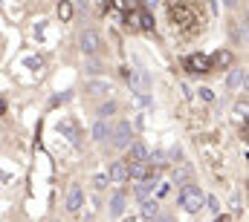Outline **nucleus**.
I'll list each match as a JSON object with an SVG mask.
<instances>
[{
  "label": "nucleus",
  "mask_w": 249,
  "mask_h": 222,
  "mask_svg": "<svg viewBox=\"0 0 249 222\" xmlns=\"http://www.w3.org/2000/svg\"><path fill=\"white\" fill-rule=\"evenodd\" d=\"M188 66H197V72H206V58H203V55L188 58Z\"/></svg>",
  "instance_id": "dca6fc26"
},
{
  "label": "nucleus",
  "mask_w": 249,
  "mask_h": 222,
  "mask_svg": "<svg viewBox=\"0 0 249 222\" xmlns=\"http://www.w3.org/2000/svg\"><path fill=\"white\" fill-rule=\"evenodd\" d=\"M105 185H110V179H107V173H105V176H96V188H105Z\"/></svg>",
  "instance_id": "6ab92c4d"
},
{
  "label": "nucleus",
  "mask_w": 249,
  "mask_h": 222,
  "mask_svg": "<svg viewBox=\"0 0 249 222\" xmlns=\"http://www.w3.org/2000/svg\"><path fill=\"white\" fill-rule=\"evenodd\" d=\"M81 205H84V190H81V185H72L70 196H67V214H78Z\"/></svg>",
  "instance_id": "20e7f679"
},
{
  "label": "nucleus",
  "mask_w": 249,
  "mask_h": 222,
  "mask_svg": "<svg viewBox=\"0 0 249 222\" xmlns=\"http://www.w3.org/2000/svg\"><path fill=\"white\" fill-rule=\"evenodd\" d=\"M212 63L226 66V63H232V55H229V52H214V55H212Z\"/></svg>",
  "instance_id": "4468645a"
},
{
  "label": "nucleus",
  "mask_w": 249,
  "mask_h": 222,
  "mask_svg": "<svg viewBox=\"0 0 249 222\" xmlns=\"http://www.w3.org/2000/svg\"><path fill=\"white\" fill-rule=\"evenodd\" d=\"M93 139H96V142L110 139V127L105 124V118H99V121H96V127H93Z\"/></svg>",
  "instance_id": "9b49d317"
},
{
  "label": "nucleus",
  "mask_w": 249,
  "mask_h": 222,
  "mask_svg": "<svg viewBox=\"0 0 249 222\" xmlns=\"http://www.w3.org/2000/svg\"><path fill=\"white\" fill-rule=\"evenodd\" d=\"M160 214V202L157 199H142V217L145 220H154Z\"/></svg>",
  "instance_id": "9d476101"
},
{
  "label": "nucleus",
  "mask_w": 249,
  "mask_h": 222,
  "mask_svg": "<svg viewBox=\"0 0 249 222\" xmlns=\"http://www.w3.org/2000/svg\"><path fill=\"white\" fill-rule=\"evenodd\" d=\"M223 3H226V6H238V0H223Z\"/></svg>",
  "instance_id": "393cba45"
},
{
  "label": "nucleus",
  "mask_w": 249,
  "mask_h": 222,
  "mask_svg": "<svg viewBox=\"0 0 249 222\" xmlns=\"http://www.w3.org/2000/svg\"><path fill=\"white\" fill-rule=\"evenodd\" d=\"M107 179L110 182H124L127 179V162H113L107 170Z\"/></svg>",
  "instance_id": "423d86ee"
},
{
  "label": "nucleus",
  "mask_w": 249,
  "mask_h": 222,
  "mask_svg": "<svg viewBox=\"0 0 249 222\" xmlns=\"http://www.w3.org/2000/svg\"><path fill=\"white\" fill-rule=\"evenodd\" d=\"M186 179V167H180V170H174V182H183Z\"/></svg>",
  "instance_id": "412c9836"
},
{
  "label": "nucleus",
  "mask_w": 249,
  "mask_h": 222,
  "mask_svg": "<svg viewBox=\"0 0 249 222\" xmlns=\"http://www.w3.org/2000/svg\"><path fill=\"white\" fill-rule=\"evenodd\" d=\"M206 205V196H203V190L197 188V185H183V190H180V208H186L188 214H197L200 208Z\"/></svg>",
  "instance_id": "f257e3e1"
},
{
  "label": "nucleus",
  "mask_w": 249,
  "mask_h": 222,
  "mask_svg": "<svg viewBox=\"0 0 249 222\" xmlns=\"http://www.w3.org/2000/svg\"><path fill=\"white\" fill-rule=\"evenodd\" d=\"M87 72H102V63H99V61H90V63H87Z\"/></svg>",
  "instance_id": "a211bd4d"
},
{
  "label": "nucleus",
  "mask_w": 249,
  "mask_h": 222,
  "mask_svg": "<svg viewBox=\"0 0 249 222\" xmlns=\"http://www.w3.org/2000/svg\"><path fill=\"white\" fill-rule=\"evenodd\" d=\"M241 84L247 87V72H244V69H232L229 78H226V87H229V90H238Z\"/></svg>",
  "instance_id": "0eeeda50"
},
{
  "label": "nucleus",
  "mask_w": 249,
  "mask_h": 222,
  "mask_svg": "<svg viewBox=\"0 0 249 222\" xmlns=\"http://www.w3.org/2000/svg\"><path fill=\"white\" fill-rule=\"evenodd\" d=\"M127 176L136 179V182L145 179V176H148V162H130V165H127Z\"/></svg>",
  "instance_id": "6e6552de"
},
{
  "label": "nucleus",
  "mask_w": 249,
  "mask_h": 222,
  "mask_svg": "<svg viewBox=\"0 0 249 222\" xmlns=\"http://www.w3.org/2000/svg\"><path fill=\"white\" fill-rule=\"evenodd\" d=\"M220 222H232V220H229V217H223V220H220Z\"/></svg>",
  "instance_id": "a878e982"
},
{
  "label": "nucleus",
  "mask_w": 249,
  "mask_h": 222,
  "mask_svg": "<svg viewBox=\"0 0 249 222\" xmlns=\"http://www.w3.org/2000/svg\"><path fill=\"white\" fill-rule=\"evenodd\" d=\"M58 130H61L72 144H78V130H75V124H72V121H61V124H58Z\"/></svg>",
  "instance_id": "f8f14e48"
},
{
  "label": "nucleus",
  "mask_w": 249,
  "mask_h": 222,
  "mask_svg": "<svg viewBox=\"0 0 249 222\" xmlns=\"http://www.w3.org/2000/svg\"><path fill=\"white\" fill-rule=\"evenodd\" d=\"M124 205H127L124 193H113V199H110V217H124Z\"/></svg>",
  "instance_id": "1a4fd4ad"
},
{
  "label": "nucleus",
  "mask_w": 249,
  "mask_h": 222,
  "mask_svg": "<svg viewBox=\"0 0 249 222\" xmlns=\"http://www.w3.org/2000/svg\"><path fill=\"white\" fill-rule=\"evenodd\" d=\"M110 112H116V104H113V101H107V104H102V107H99V115H102V118H107Z\"/></svg>",
  "instance_id": "f3484780"
},
{
  "label": "nucleus",
  "mask_w": 249,
  "mask_h": 222,
  "mask_svg": "<svg viewBox=\"0 0 249 222\" xmlns=\"http://www.w3.org/2000/svg\"><path fill=\"white\" fill-rule=\"evenodd\" d=\"M130 156H133V162H148V150H145V144L130 142Z\"/></svg>",
  "instance_id": "ddd939ff"
},
{
  "label": "nucleus",
  "mask_w": 249,
  "mask_h": 222,
  "mask_svg": "<svg viewBox=\"0 0 249 222\" xmlns=\"http://www.w3.org/2000/svg\"><path fill=\"white\" fill-rule=\"evenodd\" d=\"M200 95H203V98H206V101H212V98H214V93H212V90H206V87H203V90H200Z\"/></svg>",
  "instance_id": "4be33fe9"
},
{
  "label": "nucleus",
  "mask_w": 249,
  "mask_h": 222,
  "mask_svg": "<svg viewBox=\"0 0 249 222\" xmlns=\"http://www.w3.org/2000/svg\"><path fill=\"white\" fill-rule=\"evenodd\" d=\"M110 139H113V147H119V150L130 147V142H133V130H130V124H127V121H119V124L110 130Z\"/></svg>",
  "instance_id": "f03ea898"
},
{
  "label": "nucleus",
  "mask_w": 249,
  "mask_h": 222,
  "mask_svg": "<svg viewBox=\"0 0 249 222\" xmlns=\"http://www.w3.org/2000/svg\"><path fill=\"white\" fill-rule=\"evenodd\" d=\"M78 47H81V52H84V55H96V52L102 49V35H99V32H93V29H87V32H81Z\"/></svg>",
  "instance_id": "7ed1b4c3"
},
{
  "label": "nucleus",
  "mask_w": 249,
  "mask_h": 222,
  "mask_svg": "<svg viewBox=\"0 0 249 222\" xmlns=\"http://www.w3.org/2000/svg\"><path fill=\"white\" fill-rule=\"evenodd\" d=\"M58 17H61V20H70V17H72V6H70L67 0L58 6Z\"/></svg>",
  "instance_id": "2eb2a0df"
},
{
  "label": "nucleus",
  "mask_w": 249,
  "mask_h": 222,
  "mask_svg": "<svg viewBox=\"0 0 249 222\" xmlns=\"http://www.w3.org/2000/svg\"><path fill=\"white\" fill-rule=\"evenodd\" d=\"M142 26L151 29V26H154V17H151V15H142Z\"/></svg>",
  "instance_id": "aec40b11"
},
{
  "label": "nucleus",
  "mask_w": 249,
  "mask_h": 222,
  "mask_svg": "<svg viewBox=\"0 0 249 222\" xmlns=\"http://www.w3.org/2000/svg\"><path fill=\"white\" fill-rule=\"evenodd\" d=\"M145 6H148V9H154V6H157V0H145Z\"/></svg>",
  "instance_id": "b1692460"
},
{
  "label": "nucleus",
  "mask_w": 249,
  "mask_h": 222,
  "mask_svg": "<svg viewBox=\"0 0 249 222\" xmlns=\"http://www.w3.org/2000/svg\"><path fill=\"white\" fill-rule=\"evenodd\" d=\"M151 222H174V220H171V217H165V214H157Z\"/></svg>",
  "instance_id": "5701e85b"
},
{
  "label": "nucleus",
  "mask_w": 249,
  "mask_h": 222,
  "mask_svg": "<svg viewBox=\"0 0 249 222\" xmlns=\"http://www.w3.org/2000/svg\"><path fill=\"white\" fill-rule=\"evenodd\" d=\"M84 90H87V95H107V93H113V84L105 78H96V81H87Z\"/></svg>",
  "instance_id": "39448f33"
}]
</instances>
